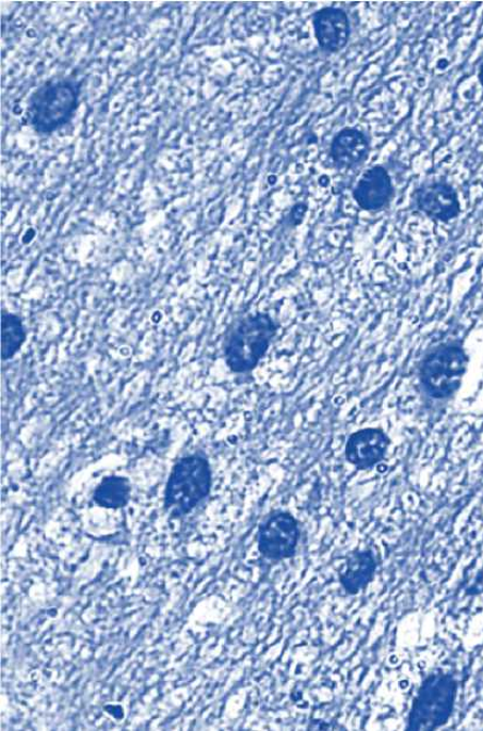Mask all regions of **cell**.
<instances>
[{
    "mask_svg": "<svg viewBox=\"0 0 483 731\" xmlns=\"http://www.w3.org/2000/svg\"><path fill=\"white\" fill-rule=\"evenodd\" d=\"M377 560L372 549H357L347 559L340 584L346 594L357 595L375 578Z\"/></svg>",
    "mask_w": 483,
    "mask_h": 731,
    "instance_id": "12",
    "label": "cell"
},
{
    "mask_svg": "<svg viewBox=\"0 0 483 731\" xmlns=\"http://www.w3.org/2000/svg\"><path fill=\"white\" fill-rule=\"evenodd\" d=\"M395 197L393 178L383 166L366 171L352 189V198L366 211H380L388 207Z\"/></svg>",
    "mask_w": 483,
    "mask_h": 731,
    "instance_id": "10",
    "label": "cell"
},
{
    "mask_svg": "<svg viewBox=\"0 0 483 731\" xmlns=\"http://www.w3.org/2000/svg\"><path fill=\"white\" fill-rule=\"evenodd\" d=\"M300 528L293 513L275 511L261 523L257 544L260 554L271 561L295 557L300 541Z\"/></svg>",
    "mask_w": 483,
    "mask_h": 731,
    "instance_id": "6",
    "label": "cell"
},
{
    "mask_svg": "<svg viewBox=\"0 0 483 731\" xmlns=\"http://www.w3.org/2000/svg\"><path fill=\"white\" fill-rule=\"evenodd\" d=\"M457 693L458 682L453 674H430L414 697L407 730L429 731L445 726L453 717Z\"/></svg>",
    "mask_w": 483,
    "mask_h": 731,
    "instance_id": "5",
    "label": "cell"
},
{
    "mask_svg": "<svg viewBox=\"0 0 483 731\" xmlns=\"http://www.w3.org/2000/svg\"><path fill=\"white\" fill-rule=\"evenodd\" d=\"M81 87L72 77L48 80L30 95L27 122L38 134L50 135L69 124L78 108Z\"/></svg>",
    "mask_w": 483,
    "mask_h": 731,
    "instance_id": "3",
    "label": "cell"
},
{
    "mask_svg": "<svg viewBox=\"0 0 483 731\" xmlns=\"http://www.w3.org/2000/svg\"><path fill=\"white\" fill-rule=\"evenodd\" d=\"M212 485V468L206 455H186L172 468L165 492V510L174 518L190 513L211 494Z\"/></svg>",
    "mask_w": 483,
    "mask_h": 731,
    "instance_id": "2",
    "label": "cell"
},
{
    "mask_svg": "<svg viewBox=\"0 0 483 731\" xmlns=\"http://www.w3.org/2000/svg\"><path fill=\"white\" fill-rule=\"evenodd\" d=\"M479 80L480 85L483 87V62L481 63L480 70H479Z\"/></svg>",
    "mask_w": 483,
    "mask_h": 731,
    "instance_id": "17",
    "label": "cell"
},
{
    "mask_svg": "<svg viewBox=\"0 0 483 731\" xmlns=\"http://www.w3.org/2000/svg\"><path fill=\"white\" fill-rule=\"evenodd\" d=\"M131 496V481L123 476L111 475L96 486L92 499L101 508L117 510L127 506Z\"/></svg>",
    "mask_w": 483,
    "mask_h": 731,
    "instance_id": "13",
    "label": "cell"
},
{
    "mask_svg": "<svg viewBox=\"0 0 483 731\" xmlns=\"http://www.w3.org/2000/svg\"><path fill=\"white\" fill-rule=\"evenodd\" d=\"M314 36L320 50L327 54L339 53L350 37V22L345 10L324 8L312 15Z\"/></svg>",
    "mask_w": 483,
    "mask_h": 731,
    "instance_id": "9",
    "label": "cell"
},
{
    "mask_svg": "<svg viewBox=\"0 0 483 731\" xmlns=\"http://www.w3.org/2000/svg\"><path fill=\"white\" fill-rule=\"evenodd\" d=\"M469 364L470 356L458 340L434 347L424 356L418 370L425 395L434 400L455 397Z\"/></svg>",
    "mask_w": 483,
    "mask_h": 731,
    "instance_id": "4",
    "label": "cell"
},
{
    "mask_svg": "<svg viewBox=\"0 0 483 731\" xmlns=\"http://www.w3.org/2000/svg\"><path fill=\"white\" fill-rule=\"evenodd\" d=\"M414 205L428 218L448 223L461 214V203L456 188L446 181L423 184L414 191Z\"/></svg>",
    "mask_w": 483,
    "mask_h": 731,
    "instance_id": "7",
    "label": "cell"
},
{
    "mask_svg": "<svg viewBox=\"0 0 483 731\" xmlns=\"http://www.w3.org/2000/svg\"><path fill=\"white\" fill-rule=\"evenodd\" d=\"M369 150L368 137L358 128L346 127L334 136L330 158L337 170H351L363 164Z\"/></svg>",
    "mask_w": 483,
    "mask_h": 731,
    "instance_id": "11",
    "label": "cell"
},
{
    "mask_svg": "<svg viewBox=\"0 0 483 731\" xmlns=\"http://www.w3.org/2000/svg\"><path fill=\"white\" fill-rule=\"evenodd\" d=\"M106 710L111 715H114L116 719H123V709L120 706H107Z\"/></svg>",
    "mask_w": 483,
    "mask_h": 731,
    "instance_id": "16",
    "label": "cell"
},
{
    "mask_svg": "<svg viewBox=\"0 0 483 731\" xmlns=\"http://www.w3.org/2000/svg\"><path fill=\"white\" fill-rule=\"evenodd\" d=\"M278 324L267 313H256L242 319L225 338V364L234 373H249L264 359Z\"/></svg>",
    "mask_w": 483,
    "mask_h": 731,
    "instance_id": "1",
    "label": "cell"
},
{
    "mask_svg": "<svg viewBox=\"0 0 483 731\" xmlns=\"http://www.w3.org/2000/svg\"><path fill=\"white\" fill-rule=\"evenodd\" d=\"M26 340V331L20 315L2 311V360L13 359Z\"/></svg>",
    "mask_w": 483,
    "mask_h": 731,
    "instance_id": "14",
    "label": "cell"
},
{
    "mask_svg": "<svg viewBox=\"0 0 483 731\" xmlns=\"http://www.w3.org/2000/svg\"><path fill=\"white\" fill-rule=\"evenodd\" d=\"M306 211H308V206L305 203L296 205L292 210V214L288 215L289 223L294 225L300 224L304 220Z\"/></svg>",
    "mask_w": 483,
    "mask_h": 731,
    "instance_id": "15",
    "label": "cell"
},
{
    "mask_svg": "<svg viewBox=\"0 0 483 731\" xmlns=\"http://www.w3.org/2000/svg\"><path fill=\"white\" fill-rule=\"evenodd\" d=\"M391 437L381 429H363L348 437L345 457L348 463L360 469H372L385 458Z\"/></svg>",
    "mask_w": 483,
    "mask_h": 731,
    "instance_id": "8",
    "label": "cell"
}]
</instances>
